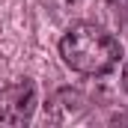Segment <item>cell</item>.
<instances>
[{"label":"cell","mask_w":128,"mask_h":128,"mask_svg":"<svg viewBox=\"0 0 128 128\" xmlns=\"http://www.w3.org/2000/svg\"><path fill=\"white\" fill-rule=\"evenodd\" d=\"M57 48H60L63 63L84 78H101V74L113 72L119 66V57H122L119 39L92 21L72 24L63 33Z\"/></svg>","instance_id":"obj_1"},{"label":"cell","mask_w":128,"mask_h":128,"mask_svg":"<svg viewBox=\"0 0 128 128\" xmlns=\"http://www.w3.org/2000/svg\"><path fill=\"white\" fill-rule=\"evenodd\" d=\"M86 104H90V98L80 90H68L66 86V90L54 92V98L45 104V113H48L51 122H72V119H80L86 113Z\"/></svg>","instance_id":"obj_3"},{"label":"cell","mask_w":128,"mask_h":128,"mask_svg":"<svg viewBox=\"0 0 128 128\" xmlns=\"http://www.w3.org/2000/svg\"><path fill=\"white\" fill-rule=\"evenodd\" d=\"M122 90L128 92V57H125V63H122Z\"/></svg>","instance_id":"obj_4"},{"label":"cell","mask_w":128,"mask_h":128,"mask_svg":"<svg viewBox=\"0 0 128 128\" xmlns=\"http://www.w3.org/2000/svg\"><path fill=\"white\" fill-rule=\"evenodd\" d=\"M36 84L33 80H18V84H9L0 90V125L18 128L27 125L36 113Z\"/></svg>","instance_id":"obj_2"}]
</instances>
